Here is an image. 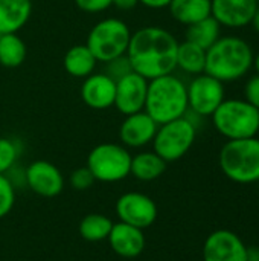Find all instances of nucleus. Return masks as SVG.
Masks as SVG:
<instances>
[{
    "label": "nucleus",
    "instance_id": "obj_1",
    "mask_svg": "<svg viewBox=\"0 0 259 261\" xmlns=\"http://www.w3.org/2000/svg\"><path fill=\"white\" fill-rule=\"evenodd\" d=\"M177 38L159 26H147L131 34L127 58L133 72L154 80L169 75L177 67Z\"/></svg>",
    "mask_w": 259,
    "mask_h": 261
},
{
    "label": "nucleus",
    "instance_id": "obj_2",
    "mask_svg": "<svg viewBox=\"0 0 259 261\" xmlns=\"http://www.w3.org/2000/svg\"><path fill=\"white\" fill-rule=\"evenodd\" d=\"M252 46L235 35L220 37L206 50L205 73L220 80L221 83L238 81L253 67Z\"/></svg>",
    "mask_w": 259,
    "mask_h": 261
},
{
    "label": "nucleus",
    "instance_id": "obj_3",
    "mask_svg": "<svg viewBox=\"0 0 259 261\" xmlns=\"http://www.w3.org/2000/svg\"><path fill=\"white\" fill-rule=\"evenodd\" d=\"M143 110L159 125L185 116L189 110L186 84L172 73L150 80Z\"/></svg>",
    "mask_w": 259,
    "mask_h": 261
},
{
    "label": "nucleus",
    "instance_id": "obj_4",
    "mask_svg": "<svg viewBox=\"0 0 259 261\" xmlns=\"http://www.w3.org/2000/svg\"><path fill=\"white\" fill-rule=\"evenodd\" d=\"M215 130L227 141L253 138L259 132V109L244 98H227L212 113Z\"/></svg>",
    "mask_w": 259,
    "mask_h": 261
},
{
    "label": "nucleus",
    "instance_id": "obj_5",
    "mask_svg": "<svg viewBox=\"0 0 259 261\" xmlns=\"http://www.w3.org/2000/svg\"><path fill=\"white\" fill-rule=\"evenodd\" d=\"M220 168L227 179L237 184L258 182L259 138L227 141L220 151Z\"/></svg>",
    "mask_w": 259,
    "mask_h": 261
},
{
    "label": "nucleus",
    "instance_id": "obj_6",
    "mask_svg": "<svg viewBox=\"0 0 259 261\" xmlns=\"http://www.w3.org/2000/svg\"><path fill=\"white\" fill-rule=\"evenodd\" d=\"M131 38L128 24L116 17L98 21L87 35L85 46L92 50L98 61L107 63L127 54Z\"/></svg>",
    "mask_w": 259,
    "mask_h": 261
},
{
    "label": "nucleus",
    "instance_id": "obj_7",
    "mask_svg": "<svg viewBox=\"0 0 259 261\" xmlns=\"http://www.w3.org/2000/svg\"><path fill=\"white\" fill-rule=\"evenodd\" d=\"M197 127L186 115L160 124L153 139V151L165 162H176L182 159L194 145Z\"/></svg>",
    "mask_w": 259,
    "mask_h": 261
},
{
    "label": "nucleus",
    "instance_id": "obj_8",
    "mask_svg": "<svg viewBox=\"0 0 259 261\" xmlns=\"http://www.w3.org/2000/svg\"><path fill=\"white\" fill-rule=\"evenodd\" d=\"M131 154L124 145L104 142L92 148L87 158V168L96 180L113 184L130 176Z\"/></svg>",
    "mask_w": 259,
    "mask_h": 261
},
{
    "label": "nucleus",
    "instance_id": "obj_9",
    "mask_svg": "<svg viewBox=\"0 0 259 261\" xmlns=\"http://www.w3.org/2000/svg\"><path fill=\"white\" fill-rule=\"evenodd\" d=\"M188 109L197 116H212V113L226 99L224 83L208 75L200 73L186 86Z\"/></svg>",
    "mask_w": 259,
    "mask_h": 261
},
{
    "label": "nucleus",
    "instance_id": "obj_10",
    "mask_svg": "<svg viewBox=\"0 0 259 261\" xmlns=\"http://www.w3.org/2000/svg\"><path fill=\"white\" fill-rule=\"evenodd\" d=\"M116 214L119 222L139 229L150 228L157 219L156 202L142 193H125L116 202Z\"/></svg>",
    "mask_w": 259,
    "mask_h": 261
},
{
    "label": "nucleus",
    "instance_id": "obj_11",
    "mask_svg": "<svg viewBox=\"0 0 259 261\" xmlns=\"http://www.w3.org/2000/svg\"><path fill=\"white\" fill-rule=\"evenodd\" d=\"M250 249L232 231L218 229L203 245V261H247Z\"/></svg>",
    "mask_w": 259,
    "mask_h": 261
},
{
    "label": "nucleus",
    "instance_id": "obj_12",
    "mask_svg": "<svg viewBox=\"0 0 259 261\" xmlns=\"http://www.w3.org/2000/svg\"><path fill=\"white\" fill-rule=\"evenodd\" d=\"M148 92V80L136 72H130L116 81L114 104L116 110L122 115H133L145 109Z\"/></svg>",
    "mask_w": 259,
    "mask_h": 261
},
{
    "label": "nucleus",
    "instance_id": "obj_13",
    "mask_svg": "<svg viewBox=\"0 0 259 261\" xmlns=\"http://www.w3.org/2000/svg\"><path fill=\"white\" fill-rule=\"evenodd\" d=\"M24 180L31 191L41 197H56L64 190V177L60 168L47 161L32 162L26 168Z\"/></svg>",
    "mask_w": 259,
    "mask_h": 261
},
{
    "label": "nucleus",
    "instance_id": "obj_14",
    "mask_svg": "<svg viewBox=\"0 0 259 261\" xmlns=\"http://www.w3.org/2000/svg\"><path fill=\"white\" fill-rule=\"evenodd\" d=\"M259 0H211V15L220 26L241 29L250 24Z\"/></svg>",
    "mask_w": 259,
    "mask_h": 261
},
{
    "label": "nucleus",
    "instance_id": "obj_15",
    "mask_svg": "<svg viewBox=\"0 0 259 261\" xmlns=\"http://www.w3.org/2000/svg\"><path fill=\"white\" fill-rule=\"evenodd\" d=\"M159 124L145 112L127 115L119 127V139L125 147L140 148L153 142Z\"/></svg>",
    "mask_w": 259,
    "mask_h": 261
},
{
    "label": "nucleus",
    "instance_id": "obj_16",
    "mask_svg": "<svg viewBox=\"0 0 259 261\" xmlns=\"http://www.w3.org/2000/svg\"><path fill=\"white\" fill-rule=\"evenodd\" d=\"M114 93L116 81L107 73H92L84 78L81 86V99L93 110H105L113 107Z\"/></svg>",
    "mask_w": 259,
    "mask_h": 261
},
{
    "label": "nucleus",
    "instance_id": "obj_17",
    "mask_svg": "<svg viewBox=\"0 0 259 261\" xmlns=\"http://www.w3.org/2000/svg\"><path fill=\"white\" fill-rule=\"evenodd\" d=\"M108 243L111 251L122 258H136L145 249L143 229L134 228L127 223H113L108 236Z\"/></svg>",
    "mask_w": 259,
    "mask_h": 261
},
{
    "label": "nucleus",
    "instance_id": "obj_18",
    "mask_svg": "<svg viewBox=\"0 0 259 261\" xmlns=\"http://www.w3.org/2000/svg\"><path fill=\"white\" fill-rule=\"evenodd\" d=\"M31 14L32 0H0V34H17Z\"/></svg>",
    "mask_w": 259,
    "mask_h": 261
},
{
    "label": "nucleus",
    "instance_id": "obj_19",
    "mask_svg": "<svg viewBox=\"0 0 259 261\" xmlns=\"http://www.w3.org/2000/svg\"><path fill=\"white\" fill-rule=\"evenodd\" d=\"M96 57L85 44H75L72 46L63 60V66L70 76L75 78H87L95 72L96 67Z\"/></svg>",
    "mask_w": 259,
    "mask_h": 261
},
{
    "label": "nucleus",
    "instance_id": "obj_20",
    "mask_svg": "<svg viewBox=\"0 0 259 261\" xmlns=\"http://www.w3.org/2000/svg\"><path fill=\"white\" fill-rule=\"evenodd\" d=\"M168 9L177 23L189 26L211 17V0H171Z\"/></svg>",
    "mask_w": 259,
    "mask_h": 261
},
{
    "label": "nucleus",
    "instance_id": "obj_21",
    "mask_svg": "<svg viewBox=\"0 0 259 261\" xmlns=\"http://www.w3.org/2000/svg\"><path fill=\"white\" fill-rule=\"evenodd\" d=\"M166 164L157 153L154 151H142L136 156H131V167L130 174H133L137 180L151 182L160 177L165 170Z\"/></svg>",
    "mask_w": 259,
    "mask_h": 261
},
{
    "label": "nucleus",
    "instance_id": "obj_22",
    "mask_svg": "<svg viewBox=\"0 0 259 261\" xmlns=\"http://www.w3.org/2000/svg\"><path fill=\"white\" fill-rule=\"evenodd\" d=\"M177 67L191 75L205 73L206 67V49L185 40L177 47Z\"/></svg>",
    "mask_w": 259,
    "mask_h": 261
},
{
    "label": "nucleus",
    "instance_id": "obj_23",
    "mask_svg": "<svg viewBox=\"0 0 259 261\" xmlns=\"http://www.w3.org/2000/svg\"><path fill=\"white\" fill-rule=\"evenodd\" d=\"M220 37H221V26L212 15L206 17L194 24H189L186 29V40L206 49V50Z\"/></svg>",
    "mask_w": 259,
    "mask_h": 261
},
{
    "label": "nucleus",
    "instance_id": "obj_24",
    "mask_svg": "<svg viewBox=\"0 0 259 261\" xmlns=\"http://www.w3.org/2000/svg\"><path fill=\"white\" fill-rule=\"evenodd\" d=\"M26 44L17 34H0V64L3 67H18L26 60Z\"/></svg>",
    "mask_w": 259,
    "mask_h": 261
},
{
    "label": "nucleus",
    "instance_id": "obj_25",
    "mask_svg": "<svg viewBox=\"0 0 259 261\" xmlns=\"http://www.w3.org/2000/svg\"><path fill=\"white\" fill-rule=\"evenodd\" d=\"M111 228H113V222L110 217L93 213L82 217V220L79 222V236L85 242L98 243L108 239Z\"/></svg>",
    "mask_w": 259,
    "mask_h": 261
},
{
    "label": "nucleus",
    "instance_id": "obj_26",
    "mask_svg": "<svg viewBox=\"0 0 259 261\" xmlns=\"http://www.w3.org/2000/svg\"><path fill=\"white\" fill-rule=\"evenodd\" d=\"M18 158V147L14 139L0 138V174H6L15 165Z\"/></svg>",
    "mask_w": 259,
    "mask_h": 261
},
{
    "label": "nucleus",
    "instance_id": "obj_27",
    "mask_svg": "<svg viewBox=\"0 0 259 261\" xmlns=\"http://www.w3.org/2000/svg\"><path fill=\"white\" fill-rule=\"evenodd\" d=\"M15 202L14 184L5 174H0V219L9 214Z\"/></svg>",
    "mask_w": 259,
    "mask_h": 261
},
{
    "label": "nucleus",
    "instance_id": "obj_28",
    "mask_svg": "<svg viewBox=\"0 0 259 261\" xmlns=\"http://www.w3.org/2000/svg\"><path fill=\"white\" fill-rule=\"evenodd\" d=\"M69 182H70V187L76 191H85L89 190L95 182V176L92 174V171L85 167H81V168H76L75 171H72L70 177H69Z\"/></svg>",
    "mask_w": 259,
    "mask_h": 261
},
{
    "label": "nucleus",
    "instance_id": "obj_29",
    "mask_svg": "<svg viewBox=\"0 0 259 261\" xmlns=\"http://www.w3.org/2000/svg\"><path fill=\"white\" fill-rule=\"evenodd\" d=\"M133 72L131 69V64L127 58V55H122V57H118L114 60H110L105 63V72L110 78H113L114 81H118L119 78L125 76L127 73Z\"/></svg>",
    "mask_w": 259,
    "mask_h": 261
},
{
    "label": "nucleus",
    "instance_id": "obj_30",
    "mask_svg": "<svg viewBox=\"0 0 259 261\" xmlns=\"http://www.w3.org/2000/svg\"><path fill=\"white\" fill-rule=\"evenodd\" d=\"M113 0H75L76 6L87 14H98L111 6Z\"/></svg>",
    "mask_w": 259,
    "mask_h": 261
},
{
    "label": "nucleus",
    "instance_id": "obj_31",
    "mask_svg": "<svg viewBox=\"0 0 259 261\" xmlns=\"http://www.w3.org/2000/svg\"><path fill=\"white\" fill-rule=\"evenodd\" d=\"M244 99L253 107L259 109V75H253L247 80L244 86Z\"/></svg>",
    "mask_w": 259,
    "mask_h": 261
},
{
    "label": "nucleus",
    "instance_id": "obj_32",
    "mask_svg": "<svg viewBox=\"0 0 259 261\" xmlns=\"http://www.w3.org/2000/svg\"><path fill=\"white\" fill-rule=\"evenodd\" d=\"M139 5V0H113L111 6H114L119 11H131Z\"/></svg>",
    "mask_w": 259,
    "mask_h": 261
},
{
    "label": "nucleus",
    "instance_id": "obj_33",
    "mask_svg": "<svg viewBox=\"0 0 259 261\" xmlns=\"http://www.w3.org/2000/svg\"><path fill=\"white\" fill-rule=\"evenodd\" d=\"M139 3L150 9H163L169 6L171 0H139Z\"/></svg>",
    "mask_w": 259,
    "mask_h": 261
},
{
    "label": "nucleus",
    "instance_id": "obj_34",
    "mask_svg": "<svg viewBox=\"0 0 259 261\" xmlns=\"http://www.w3.org/2000/svg\"><path fill=\"white\" fill-rule=\"evenodd\" d=\"M250 24L253 26V29L259 34V6L258 9H256V12H255V15H253V18H252V21H250Z\"/></svg>",
    "mask_w": 259,
    "mask_h": 261
},
{
    "label": "nucleus",
    "instance_id": "obj_35",
    "mask_svg": "<svg viewBox=\"0 0 259 261\" xmlns=\"http://www.w3.org/2000/svg\"><path fill=\"white\" fill-rule=\"evenodd\" d=\"M253 69L256 70V73L259 75V52L253 57Z\"/></svg>",
    "mask_w": 259,
    "mask_h": 261
},
{
    "label": "nucleus",
    "instance_id": "obj_36",
    "mask_svg": "<svg viewBox=\"0 0 259 261\" xmlns=\"http://www.w3.org/2000/svg\"><path fill=\"white\" fill-rule=\"evenodd\" d=\"M247 261H259L258 252H255V251H250V254H249V260Z\"/></svg>",
    "mask_w": 259,
    "mask_h": 261
}]
</instances>
